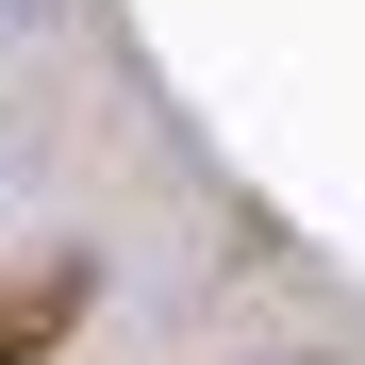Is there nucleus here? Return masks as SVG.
I'll list each match as a JSON object with an SVG mask.
<instances>
[{"label": "nucleus", "instance_id": "obj_1", "mask_svg": "<svg viewBox=\"0 0 365 365\" xmlns=\"http://www.w3.org/2000/svg\"><path fill=\"white\" fill-rule=\"evenodd\" d=\"M83 299H100V266H83V250H34L17 282H0V365H50V349L83 332Z\"/></svg>", "mask_w": 365, "mask_h": 365}]
</instances>
